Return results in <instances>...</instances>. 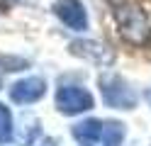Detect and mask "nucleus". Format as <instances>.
I'll return each mask as SVG.
<instances>
[{
    "mask_svg": "<svg viewBox=\"0 0 151 146\" xmlns=\"http://www.w3.org/2000/svg\"><path fill=\"white\" fill-rule=\"evenodd\" d=\"M42 146H56V141H54V139H44Z\"/></svg>",
    "mask_w": 151,
    "mask_h": 146,
    "instance_id": "obj_10",
    "label": "nucleus"
},
{
    "mask_svg": "<svg viewBox=\"0 0 151 146\" xmlns=\"http://www.w3.org/2000/svg\"><path fill=\"white\" fill-rule=\"evenodd\" d=\"M122 139H124V127L119 122H107L105 124V132H102V141L105 146H119Z\"/></svg>",
    "mask_w": 151,
    "mask_h": 146,
    "instance_id": "obj_8",
    "label": "nucleus"
},
{
    "mask_svg": "<svg viewBox=\"0 0 151 146\" xmlns=\"http://www.w3.org/2000/svg\"><path fill=\"white\" fill-rule=\"evenodd\" d=\"M10 136H12V114L0 102V144L10 141Z\"/></svg>",
    "mask_w": 151,
    "mask_h": 146,
    "instance_id": "obj_9",
    "label": "nucleus"
},
{
    "mask_svg": "<svg viewBox=\"0 0 151 146\" xmlns=\"http://www.w3.org/2000/svg\"><path fill=\"white\" fill-rule=\"evenodd\" d=\"M146 102L151 105V88H149V90H146Z\"/></svg>",
    "mask_w": 151,
    "mask_h": 146,
    "instance_id": "obj_11",
    "label": "nucleus"
},
{
    "mask_svg": "<svg viewBox=\"0 0 151 146\" xmlns=\"http://www.w3.org/2000/svg\"><path fill=\"white\" fill-rule=\"evenodd\" d=\"M112 17L117 22L122 39L132 46H146L151 42V22L146 12L134 3H117L112 7Z\"/></svg>",
    "mask_w": 151,
    "mask_h": 146,
    "instance_id": "obj_1",
    "label": "nucleus"
},
{
    "mask_svg": "<svg viewBox=\"0 0 151 146\" xmlns=\"http://www.w3.org/2000/svg\"><path fill=\"white\" fill-rule=\"evenodd\" d=\"M68 49H71V54L88 58L93 63H110L112 61V54L107 51V46H102L98 42H83V39H78V42H71Z\"/></svg>",
    "mask_w": 151,
    "mask_h": 146,
    "instance_id": "obj_6",
    "label": "nucleus"
},
{
    "mask_svg": "<svg viewBox=\"0 0 151 146\" xmlns=\"http://www.w3.org/2000/svg\"><path fill=\"white\" fill-rule=\"evenodd\" d=\"M54 102L61 114H81L93 107V95L81 85H61Z\"/></svg>",
    "mask_w": 151,
    "mask_h": 146,
    "instance_id": "obj_3",
    "label": "nucleus"
},
{
    "mask_svg": "<svg viewBox=\"0 0 151 146\" xmlns=\"http://www.w3.org/2000/svg\"><path fill=\"white\" fill-rule=\"evenodd\" d=\"M44 93H46V83H44V78H39V76L22 78V81H17L15 85H10V100L17 102V105L37 102Z\"/></svg>",
    "mask_w": 151,
    "mask_h": 146,
    "instance_id": "obj_5",
    "label": "nucleus"
},
{
    "mask_svg": "<svg viewBox=\"0 0 151 146\" xmlns=\"http://www.w3.org/2000/svg\"><path fill=\"white\" fill-rule=\"evenodd\" d=\"M100 93H102V100H105L107 107H115V110L137 107V93L119 76H112V73L100 76Z\"/></svg>",
    "mask_w": 151,
    "mask_h": 146,
    "instance_id": "obj_2",
    "label": "nucleus"
},
{
    "mask_svg": "<svg viewBox=\"0 0 151 146\" xmlns=\"http://www.w3.org/2000/svg\"><path fill=\"white\" fill-rule=\"evenodd\" d=\"M102 132H105V124L100 119H83L73 127V139L78 141L81 146H95L102 139Z\"/></svg>",
    "mask_w": 151,
    "mask_h": 146,
    "instance_id": "obj_7",
    "label": "nucleus"
},
{
    "mask_svg": "<svg viewBox=\"0 0 151 146\" xmlns=\"http://www.w3.org/2000/svg\"><path fill=\"white\" fill-rule=\"evenodd\" d=\"M54 12L73 32H86L88 29V12H86L81 0H56Z\"/></svg>",
    "mask_w": 151,
    "mask_h": 146,
    "instance_id": "obj_4",
    "label": "nucleus"
}]
</instances>
